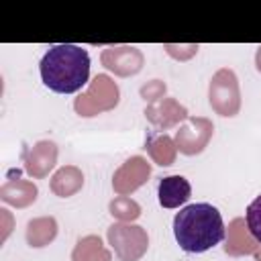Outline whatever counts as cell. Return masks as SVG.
<instances>
[{"label":"cell","mask_w":261,"mask_h":261,"mask_svg":"<svg viewBox=\"0 0 261 261\" xmlns=\"http://www.w3.org/2000/svg\"><path fill=\"white\" fill-rule=\"evenodd\" d=\"M43 84L57 94H75L90 80V53L73 43L51 45L39 63Z\"/></svg>","instance_id":"obj_1"},{"label":"cell","mask_w":261,"mask_h":261,"mask_svg":"<svg viewBox=\"0 0 261 261\" xmlns=\"http://www.w3.org/2000/svg\"><path fill=\"white\" fill-rule=\"evenodd\" d=\"M173 237L181 251L204 253L224 241V220L216 206L196 202L173 216Z\"/></svg>","instance_id":"obj_2"},{"label":"cell","mask_w":261,"mask_h":261,"mask_svg":"<svg viewBox=\"0 0 261 261\" xmlns=\"http://www.w3.org/2000/svg\"><path fill=\"white\" fill-rule=\"evenodd\" d=\"M192 196V186L184 175H167L157 186V200L163 208H179Z\"/></svg>","instance_id":"obj_3"},{"label":"cell","mask_w":261,"mask_h":261,"mask_svg":"<svg viewBox=\"0 0 261 261\" xmlns=\"http://www.w3.org/2000/svg\"><path fill=\"white\" fill-rule=\"evenodd\" d=\"M245 220H247L249 234H251L257 243H261V194L247 206Z\"/></svg>","instance_id":"obj_4"}]
</instances>
